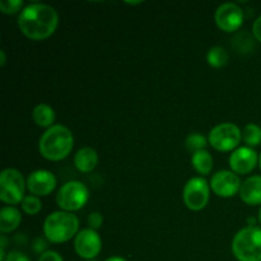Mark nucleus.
<instances>
[{
	"label": "nucleus",
	"instance_id": "nucleus-33",
	"mask_svg": "<svg viewBox=\"0 0 261 261\" xmlns=\"http://www.w3.org/2000/svg\"><path fill=\"white\" fill-rule=\"evenodd\" d=\"M127 5H139L142 4V2H126Z\"/></svg>",
	"mask_w": 261,
	"mask_h": 261
},
{
	"label": "nucleus",
	"instance_id": "nucleus-21",
	"mask_svg": "<svg viewBox=\"0 0 261 261\" xmlns=\"http://www.w3.org/2000/svg\"><path fill=\"white\" fill-rule=\"evenodd\" d=\"M208 144V139L203 134H200V133H191V134L188 135L185 140L186 149L190 153H193V154L199 152V150H204Z\"/></svg>",
	"mask_w": 261,
	"mask_h": 261
},
{
	"label": "nucleus",
	"instance_id": "nucleus-30",
	"mask_svg": "<svg viewBox=\"0 0 261 261\" xmlns=\"http://www.w3.org/2000/svg\"><path fill=\"white\" fill-rule=\"evenodd\" d=\"M7 64V54H5L4 50H0V66H5Z\"/></svg>",
	"mask_w": 261,
	"mask_h": 261
},
{
	"label": "nucleus",
	"instance_id": "nucleus-1",
	"mask_svg": "<svg viewBox=\"0 0 261 261\" xmlns=\"http://www.w3.org/2000/svg\"><path fill=\"white\" fill-rule=\"evenodd\" d=\"M20 32L32 41H42L51 37L58 30L59 14L55 8L42 3L25 5L18 15Z\"/></svg>",
	"mask_w": 261,
	"mask_h": 261
},
{
	"label": "nucleus",
	"instance_id": "nucleus-15",
	"mask_svg": "<svg viewBox=\"0 0 261 261\" xmlns=\"http://www.w3.org/2000/svg\"><path fill=\"white\" fill-rule=\"evenodd\" d=\"M98 165V153L92 147H83L74 155V166L82 173H89Z\"/></svg>",
	"mask_w": 261,
	"mask_h": 261
},
{
	"label": "nucleus",
	"instance_id": "nucleus-36",
	"mask_svg": "<svg viewBox=\"0 0 261 261\" xmlns=\"http://www.w3.org/2000/svg\"><path fill=\"white\" fill-rule=\"evenodd\" d=\"M88 261H96V260H88Z\"/></svg>",
	"mask_w": 261,
	"mask_h": 261
},
{
	"label": "nucleus",
	"instance_id": "nucleus-25",
	"mask_svg": "<svg viewBox=\"0 0 261 261\" xmlns=\"http://www.w3.org/2000/svg\"><path fill=\"white\" fill-rule=\"evenodd\" d=\"M87 223H88V228L94 229H99L103 224V217L99 212H92L91 214L88 216V219H87Z\"/></svg>",
	"mask_w": 261,
	"mask_h": 261
},
{
	"label": "nucleus",
	"instance_id": "nucleus-32",
	"mask_svg": "<svg viewBox=\"0 0 261 261\" xmlns=\"http://www.w3.org/2000/svg\"><path fill=\"white\" fill-rule=\"evenodd\" d=\"M105 261H126V259H124V257H121V256H111Z\"/></svg>",
	"mask_w": 261,
	"mask_h": 261
},
{
	"label": "nucleus",
	"instance_id": "nucleus-26",
	"mask_svg": "<svg viewBox=\"0 0 261 261\" xmlns=\"http://www.w3.org/2000/svg\"><path fill=\"white\" fill-rule=\"evenodd\" d=\"M47 244H48V241L46 237H37V239H35V241H33V244H32L33 251L37 252V254L42 255L43 252L48 251Z\"/></svg>",
	"mask_w": 261,
	"mask_h": 261
},
{
	"label": "nucleus",
	"instance_id": "nucleus-6",
	"mask_svg": "<svg viewBox=\"0 0 261 261\" xmlns=\"http://www.w3.org/2000/svg\"><path fill=\"white\" fill-rule=\"evenodd\" d=\"M89 200V190L81 181H68L59 189L56 204L60 211L74 213L86 206Z\"/></svg>",
	"mask_w": 261,
	"mask_h": 261
},
{
	"label": "nucleus",
	"instance_id": "nucleus-20",
	"mask_svg": "<svg viewBox=\"0 0 261 261\" xmlns=\"http://www.w3.org/2000/svg\"><path fill=\"white\" fill-rule=\"evenodd\" d=\"M242 140L250 148L261 144V127L254 122L247 124L242 130Z\"/></svg>",
	"mask_w": 261,
	"mask_h": 261
},
{
	"label": "nucleus",
	"instance_id": "nucleus-12",
	"mask_svg": "<svg viewBox=\"0 0 261 261\" xmlns=\"http://www.w3.org/2000/svg\"><path fill=\"white\" fill-rule=\"evenodd\" d=\"M229 168L236 175H249L259 165V155L254 148L247 145L237 148L229 155Z\"/></svg>",
	"mask_w": 261,
	"mask_h": 261
},
{
	"label": "nucleus",
	"instance_id": "nucleus-34",
	"mask_svg": "<svg viewBox=\"0 0 261 261\" xmlns=\"http://www.w3.org/2000/svg\"><path fill=\"white\" fill-rule=\"evenodd\" d=\"M257 221H259V223L261 224V206L259 209V213H257Z\"/></svg>",
	"mask_w": 261,
	"mask_h": 261
},
{
	"label": "nucleus",
	"instance_id": "nucleus-23",
	"mask_svg": "<svg viewBox=\"0 0 261 261\" xmlns=\"http://www.w3.org/2000/svg\"><path fill=\"white\" fill-rule=\"evenodd\" d=\"M254 36H250L247 32L237 33L236 37L233 38V47L239 50V53H250L254 48Z\"/></svg>",
	"mask_w": 261,
	"mask_h": 261
},
{
	"label": "nucleus",
	"instance_id": "nucleus-5",
	"mask_svg": "<svg viewBox=\"0 0 261 261\" xmlns=\"http://www.w3.org/2000/svg\"><path fill=\"white\" fill-rule=\"evenodd\" d=\"M27 182L22 172L15 168H5L0 173V200L9 206L20 204L24 199Z\"/></svg>",
	"mask_w": 261,
	"mask_h": 261
},
{
	"label": "nucleus",
	"instance_id": "nucleus-27",
	"mask_svg": "<svg viewBox=\"0 0 261 261\" xmlns=\"http://www.w3.org/2000/svg\"><path fill=\"white\" fill-rule=\"evenodd\" d=\"M5 261H31V259L24 252L19 251V250H13V251L8 252Z\"/></svg>",
	"mask_w": 261,
	"mask_h": 261
},
{
	"label": "nucleus",
	"instance_id": "nucleus-19",
	"mask_svg": "<svg viewBox=\"0 0 261 261\" xmlns=\"http://www.w3.org/2000/svg\"><path fill=\"white\" fill-rule=\"evenodd\" d=\"M229 60V55L227 50L222 46H213L209 48L208 54H206V61L209 65L214 69L223 68L227 65Z\"/></svg>",
	"mask_w": 261,
	"mask_h": 261
},
{
	"label": "nucleus",
	"instance_id": "nucleus-7",
	"mask_svg": "<svg viewBox=\"0 0 261 261\" xmlns=\"http://www.w3.org/2000/svg\"><path fill=\"white\" fill-rule=\"evenodd\" d=\"M242 140V130L233 122H222L209 132L208 142L218 152H233Z\"/></svg>",
	"mask_w": 261,
	"mask_h": 261
},
{
	"label": "nucleus",
	"instance_id": "nucleus-14",
	"mask_svg": "<svg viewBox=\"0 0 261 261\" xmlns=\"http://www.w3.org/2000/svg\"><path fill=\"white\" fill-rule=\"evenodd\" d=\"M240 198L250 206H261V176L254 175L242 181L240 189Z\"/></svg>",
	"mask_w": 261,
	"mask_h": 261
},
{
	"label": "nucleus",
	"instance_id": "nucleus-13",
	"mask_svg": "<svg viewBox=\"0 0 261 261\" xmlns=\"http://www.w3.org/2000/svg\"><path fill=\"white\" fill-rule=\"evenodd\" d=\"M27 182V190L32 195L42 198L48 196L58 186V180L55 175L47 170H36L25 180Z\"/></svg>",
	"mask_w": 261,
	"mask_h": 261
},
{
	"label": "nucleus",
	"instance_id": "nucleus-10",
	"mask_svg": "<svg viewBox=\"0 0 261 261\" xmlns=\"http://www.w3.org/2000/svg\"><path fill=\"white\" fill-rule=\"evenodd\" d=\"M74 250L84 260H94L102 250V239L94 229L84 228L74 239Z\"/></svg>",
	"mask_w": 261,
	"mask_h": 261
},
{
	"label": "nucleus",
	"instance_id": "nucleus-35",
	"mask_svg": "<svg viewBox=\"0 0 261 261\" xmlns=\"http://www.w3.org/2000/svg\"><path fill=\"white\" fill-rule=\"evenodd\" d=\"M259 166H260V170H261V153H260V155H259Z\"/></svg>",
	"mask_w": 261,
	"mask_h": 261
},
{
	"label": "nucleus",
	"instance_id": "nucleus-24",
	"mask_svg": "<svg viewBox=\"0 0 261 261\" xmlns=\"http://www.w3.org/2000/svg\"><path fill=\"white\" fill-rule=\"evenodd\" d=\"M24 9L23 0H0V12L3 14L13 15Z\"/></svg>",
	"mask_w": 261,
	"mask_h": 261
},
{
	"label": "nucleus",
	"instance_id": "nucleus-3",
	"mask_svg": "<svg viewBox=\"0 0 261 261\" xmlns=\"http://www.w3.org/2000/svg\"><path fill=\"white\" fill-rule=\"evenodd\" d=\"M79 232V218L74 213L56 211L43 222V236L51 244H64L75 239Z\"/></svg>",
	"mask_w": 261,
	"mask_h": 261
},
{
	"label": "nucleus",
	"instance_id": "nucleus-17",
	"mask_svg": "<svg viewBox=\"0 0 261 261\" xmlns=\"http://www.w3.org/2000/svg\"><path fill=\"white\" fill-rule=\"evenodd\" d=\"M32 119L37 126L45 127L46 130L48 127L54 126V122L56 120L55 110L47 103H40L33 109L32 111Z\"/></svg>",
	"mask_w": 261,
	"mask_h": 261
},
{
	"label": "nucleus",
	"instance_id": "nucleus-9",
	"mask_svg": "<svg viewBox=\"0 0 261 261\" xmlns=\"http://www.w3.org/2000/svg\"><path fill=\"white\" fill-rule=\"evenodd\" d=\"M244 10L234 3H223L214 13L217 27L227 33L239 31L244 24Z\"/></svg>",
	"mask_w": 261,
	"mask_h": 261
},
{
	"label": "nucleus",
	"instance_id": "nucleus-8",
	"mask_svg": "<svg viewBox=\"0 0 261 261\" xmlns=\"http://www.w3.org/2000/svg\"><path fill=\"white\" fill-rule=\"evenodd\" d=\"M211 184L203 176L191 177L182 190L184 204L193 212H200L208 205L211 199Z\"/></svg>",
	"mask_w": 261,
	"mask_h": 261
},
{
	"label": "nucleus",
	"instance_id": "nucleus-4",
	"mask_svg": "<svg viewBox=\"0 0 261 261\" xmlns=\"http://www.w3.org/2000/svg\"><path fill=\"white\" fill-rule=\"evenodd\" d=\"M231 250L239 261H261V227H245L234 234Z\"/></svg>",
	"mask_w": 261,
	"mask_h": 261
},
{
	"label": "nucleus",
	"instance_id": "nucleus-2",
	"mask_svg": "<svg viewBox=\"0 0 261 261\" xmlns=\"http://www.w3.org/2000/svg\"><path fill=\"white\" fill-rule=\"evenodd\" d=\"M74 147L73 133L65 125L55 124L48 127L38 140V152L45 160L59 162L69 157Z\"/></svg>",
	"mask_w": 261,
	"mask_h": 261
},
{
	"label": "nucleus",
	"instance_id": "nucleus-28",
	"mask_svg": "<svg viewBox=\"0 0 261 261\" xmlns=\"http://www.w3.org/2000/svg\"><path fill=\"white\" fill-rule=\"evenodd\" d=\"M38 261H64V259L58 251H54V250H48V251L43 252V254L41 255Z\"/></svg>",
	"mask_w": 261,
	"mask_h": 261
},
{
	"label": "nucleus",
	"instance_id": "nucleus-29",
	"mask_svg": "<svg viewBox=\"0 0 261 261\" xmlns=\"http://www.w3.org/2000/svg\"><path fill=\"white\" fill-rule=\"evenodd\" d=\"M252 36L257 42L261 43V15L255 19L254 24H252Z\"/></svg>",
	"mask_w": 261,
	"mask_h": 261
},
{
	"label": "nucleus",
	"instance_id": "nucleus-16",
	"mask_svg": "<svg viewBox=\"0 0 261 261\" xmlns=\"http://www.w3.org/2000/svg\"><path fill=\"white\" fill-rule=\"evenodd\" d=\"M22 214L15 206H4L0 211V231L3 234L10 233L19 227Z\"/></svg>",
	"mask_w": 261,
	"mask_h": 261
},
{
	"label": "nucleus",
	"instance_id": "nucleus-18",
	"mask_svg": "<svg viewBox=\"0 0 261 261\" xmlns=\"http://www.w3.org/2000/svg\"><path fill=\"white\" fill-rule=\"evenodd\" d=\"M191 165H193L194 170L204 177V176L211 175L213 171L214 160L206 149L199 150L191 155Z\"/></svg>",
	"mask_w": 261,
	"mask_h": 261
},
{
	"label": "nucleus",
	"instance_id": "nucleus-11",
	"mask_svg": "<svg viewBox=\"0 0 261 261\" xmlns=\"http://www.w3.org/2000/svg\"><path fill=\"white\" fill-rule=\"evenodd\" d=\"M211 189L219 198H233L240 194L242 181L239 175L231 170H221L214 173L211 178Z\"/></svg>",
	"mask_w": 261,
	"mask_h": 261
},
{
	"label": "nucleus",
	"instance_id": "nucleus-31",
	"mask_svg": "<svg viewBox=\"0 0 261 261\" xmlns=\"http://www.w3.org/2000/svg\"><path fill=\"white\" fill-rule=\"evenodd\" d=\"M247 224H249V227H255V224H256V218H255V217L247 218Z\"/></svg>",
	"mask_w": 261,
	"mask_h": 261
},
{
	"label": "nucleus",
	"instance_id": "nucleus-22",
	"mask_svg": "<svg viewBox=\"0 0 261 261\" xmlns=\"http://www.w3.org/2000/svg\"><path fill=\"white\" fill-rule=\"evenodd\" d=\"M20 206H22V211L25 214H28V216H36L42 209V201H41V199L38 196L30 194V195L24 196L23 201L20 203Z\"/></svg>",
	"mask_w": 261,
	"mask_h": 261
}]
</instances>
